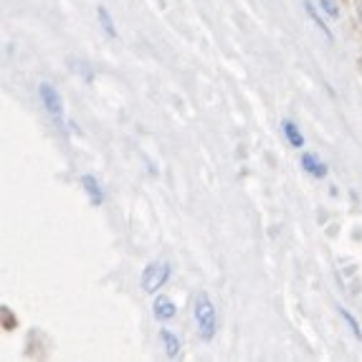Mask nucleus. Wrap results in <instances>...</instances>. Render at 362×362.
Listing matches in <instances>:
<instances>
[{
	"label": "nucleus",
	"instance_id": "f257e3e1",
	"mask_svg": "<svg viewBox=\"0 0 362 362\" xmlns=\"http://www.w3.org/2000/svg\"><path fill=\"white\" fill-rule=\"evenodd\" d=\"M195 320H198V329H201L203 339H213L216 335V309L208 294H198L195 299Z\"/></svg>",
	"mask_w": 362,
	"mask_h": 362
},
{
	"label": "nucleus",
	"instance_id": "7ed1b4c3",
	"mask_svg": "<svg viewBox=\"0 0 362 362\" xmlns=\"http://www.w3.org/2000/svg\"><path fill=\"white\" fill-rule=\"evenodd\" d=\"M38 94H41V101H43V107H46V112H49V114H53V117H61V114H64L61 96H59V92H56L53 86L43 84Z\"/></svg>",
	"mask_w": 362,
	"mask_h": 362
},
{
	"label": "nucleus",
	"instance_id": "9b49d317",
	"mask_svg": "<svg viewBox=\"0 0 362 362\" xmlns=\"http://www.w3.org/2000/svg\"><path fill=\"white\" fill-rule=\"evenodd\" d=\"M339 314H342V317H345V320H347L350 329H352V332H354V337H360V339H362V332H360V327H357V322L352 320V314L347 312V309H339Z\"/></svg>",
	"mask_w": 362,
	"mask_h": 362
},
{
	"label": "nucleus",
	"instance_id": "1a4fd4ad",
	"mask_svg": "<svg viewBox=\"0 0 362 362\" xmlns=\"http://www.w3.org/2000/svg\"><path fill=\"white\" fill-rule=\"evenodd\" d=\"M96 16H99V21H101V25H104V31L109 36H117V31H114V23H112V18H109V13H107V8L104 5H99L96 8Z\"/></svg>",
	"mask_w": 362,
	"mask_h": 362
},
{
	"label": "nucleus",
	"instance_id": "0eeeda50",
	"mask_svg": "<svg viewBox=\"0 0 362 362\" xmlns=\"http://www.w3.org/2000/svg\"><path fill=\"white\" fill-rule=\"evenodd\" d=\"M160 339L165 342V350H168V357H175L177 352H180V342H177V337L170 332V329H162L160 332Z\"/></svg>",
	"mask_w": 362,
	"mask_h": 362
},
{
	"label": "nucleus",
	"instance_id": "20e7f679",
	"mask_svg": "<svg viewBox=\"0 0 362 362\" xmlns=\"http://www.w3.org/2000/svg\"><path fill=\"white\" fill-rule=\"evenodd\" d=\"M152 309H155V317H157V320H172V317H175V304H172V299H168V296H157L155 304H152Z\"/></svg>",
	"mask_w": 362,
	"mask_h": 362
},
{
	"label": "nucleus",
	"instance_id": "9d476101",
	"mask_svg": "<svg viewBox=\"0 0 362 362\" xmlns=\"http://www.w3.org/2000/svg\"><path fill=\"white\" fill-rule=\"evenodd\" d=\"M307 13L312 16V21H314V23L320 25V31H322V34L327 36V38H332V34H329V28H327V25H324V23H322V18L317 16V10H314V5H312V3H307Z\"/></svg>",
	"mask_w": 362,
	"mask_h": 362
},
{
	"label": "nucleus",
	"instance_id": "39448f33",
	"mask_svg": "<svg viewBox=\"0 0 362 362\" xmlns=\"http://www.w3.org/2000/svg\"><path fill=\"white\" fill-rule=\"evenodd\" d=\"M302 165L307 168V172H309V175H314V177H324V175H327L324 162H320L317 157H314V155H309V152H307V155H302Z\"/></svg>",
	"mask_w": 362,
	"mask_h": 362
},
{
	"label": "nucleus",
	"instance_id": "f03ea898",
	"mask_svg": "<svg viewBox=\"0 0 362 362\" xmlns=\"http://www.w3.org/2000/svg\"><path fill=\"white\" fill-rule=\"evenodd\" d=\"M168 276H170V266L168 263H150L147 269H144V274H142V289L144 292H157V289L168 281Z\"/></svg>",
	"mask_w": 362,
	"mask_h": 362
},
{
	"label": "nucleus",
	"instance_id": "f8f14e48",
	"mask_svg": "<svg viewBox=\"0 0 362 362\" xmlns=\"http://www.w3.org/2000/svg\"><path fill=\"white\" fill-rule=\"evenodd\" d=\"M322 3V8H324V13L332 18H339V8L335 5V0H320Z\"/></svg>",
	"mask_w": 362,
	"mask_h": 362
},
{
	"label": "nucleus",
	"instance_id": "423d86ee",
	"mask_svg": "<svg viewBox=\"0 0 362 362\" xmlns=\"http://www.w3.org/2000/svg\"><path fill=\"white\" fill-rule=\"evenodd\" d=\"M81 183H84L86 193H89V201H92L94 205H101L104 195H101V190H99V183H96L92 175H84V177H81Z\"/></svg>",
	"mask_w": 362,
	"mask_h": 362
},
{
	"label": "nucleus",
	"instance_id": "6e6552de",
	"mask_svg": "<svg viewBox=\"0 0 362 362\" xmlns=\"http://www.w3.org/2000/svg\"><path fill=\"white\" fill-rule=\"evenodd\" d=\"M284 132H287V137H289V142L294 144V147H304V137H302V132L296 129L292 122H284Z\"/></svg>",
	"mask_w": 362,
	"mask_h": 362
}]
</instances>
